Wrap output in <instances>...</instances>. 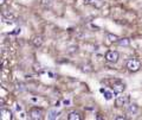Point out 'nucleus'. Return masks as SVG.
Returning <instances> with one entry per match:
<instances>
[{
	"label": "nucleus",
	"instance_id": "f8f14e48",
	"mask_svg": "<svg viewBox=\"0 0 142 120\" xmlns=\"http://www.w3.org/2000/svg\"><path fill=\"white\" fill-rule=\"evenodd\" d=\"M108 38H109V41H110V42H118V39H120L116 35H111V33H109V35H108Z\"/></svg>",
	"mask_w": 142,
	"mask_h": 120
},
{
	"label": "nucleus",
	"instance_id": "9d476101",
	"mask_svg": "<svg viewBox=\"0 0 142 120\" xmlns=\"http://www.w3.org/2000/svg\"><path fill=\"white\" fill-rule=\"evenodd\" d=\"M58 115H59V112H57L55 109H52V111H49V113H47V118L49 119H57L58 118Z\"/></svg>",
	"mask_w": 142,
	"mask_h": 120
},
{
	"label": "nucleus",
	"instance_id": "7ed1b4c3",
	"mask_svg": "<svg viewBox=\"0 0 142 120\" xmlns=\"http://www.w3.org/2000/svg\"><path fill=\"white\" fill-rule=\"evenodd\" d=\"M31 118L32 119H34V120H37V119H42L43 118V111L40 109V108H32L31 109Z\"/></svg>",
	"mask_w": 142,
	"mask_h": 120
},
{
	"label": "nucleus",
	"instance_id": "f03ea898",
	"mask_svg": "<svg viewBox=\"0 0 142 120\" xmlns=\"http://www.w3.org/2000/svg\"><path fill=\"white\" fill-rule=\"evenodd\" d=\"M118 57H120L118 52L117 51H114V50H110V51H108L105 54V60L108 61L109 63H116L118 61Z\"/></svg>",
	"mask_w": 142,
	"mask_h": 120
},
{
	"label": "nucleus",
	"instance_id": "f3484780",
	"mask_svg": "<svg viewBox=\"0 0 142 120\" xmlns=\"http://www.w3.org/2000/svg\"><path fill=\"white\" fill-rule=\"evenodd\" d=\"M32 101L33 102H37V98H32Z\"/></svg>",
	"mask_w": 142,
	"mask_h": 120
},
{
	"label": "nucleus",
	"instance_id": "ddd939ff",
	"mask_svg": "<svg viewBox=\"0 0 142 120\" xmlns=\"http://www.w3.org/2000/svg\"><path fill=\"white\" fill-rule=\"evenodd\" d=\"M103 94H104V98H105L107 100H110V99L113 98V93H110V92H107V90H105Z\"/></svg>",
	"mask_w": 142,
	"mask_h": 120
},
{
	"label": "nucleus",
	"instance_id": "6ab92c4d",
	"mask_svg": "<svg viewBox=\"0 0 142 120\" xmlns=\"http://www.w3.org/2000/svg\"><path fill=\"white\" fill-rule=\"evenodd\" d=\"M5 4V0H0V5H4Z\"/></svg>",
	"mask_w": 142,
	"mask_h": 120
},
{
	"label": "nucleus",
	"instance_id": "6e6552de",
	"mask_svg": "<svg viewBox=\"0 0 142 120\" xmlns=\"http://www.w3.org/2000/svg\"><path fill=\"white\" fill-rule=\"evenodd\" d=\"M68 119L69 120H79L81 119V114L78 112H70L69 115H68Z\"/></svg>",
	"mask_w": 142,
	"mask_h": 120
},
{
	"label": "nucleus",
	"instance_id": "2eb2a0df",
	"mask_svg": "<svg viewBox=\"0 0 142 120\" xmlns=\"http://www.w3.org/2000/svg\"><path fill=\"white\" fill-rule=\"evenodd\" d=\"M20 32V29H15V31H13L12 33H19Z\"/></svg>",
	"mask_w": 142,
	"mask_h": 120
},
{
	"label": "nucleus",
	"instance_id": "39448f33",
	"mask_svg": "<svg viewBox=\"0 0 142 120\" xmlns=\"http://www.w3.org/2000/svg\"><path fill=\"white\" fill-rule=\"evenodd\" d=\"M43 38L40 37V36H34L33 38H32V44L34 45L36 48H40L43 45Z\"/></svg>",
	"mask_w": 142,
	"mask_h": 120
},
{
	"label": "nucleus",
	"instance_id": "20e7f679",
	"mask_svg": "<svg viewBox=\"0 0 142 120\" xmlns=\"http://www.w3.org/2000/svg\"><path fill=\"white\" fill-rule=\"evenodd\" d=\"M0 114H1V119L2 120H7V119H12V113L8 111V109H6V108H1L0 109Z\"/></svg>",
	"mask_w": 142,
	"mask_h": 120
},
{
	"label": "nucleus",
	"instance_id": "aec40b11",
	"mask_svg": "<svg viewBox=\"0 0 142 120\" xmlns=\"http://www.w3.org/2000/svg\"><path fill=\"white\" fill-rule=\"evenodd\" d=\"M49 76H50V77H53V74H52V73H50V71H49Z\"/></svg>",
	"mask_w": 142,
	"mask_h": 120
},
{
	"label": "nucleus",
	"instance_id": "4468645a",
	"mask_svg": "<svg viewBox=\"0 0 142 120\" xmlns=\"http://www.w3.org/2000/svg\"><path fill=\"white\" fill-rule=\"evenodd\" d=\"M63 104H64V105H70V100H64Z\"/></svg>",
	"mask_w": 142,
	"mask_h": 120
},
{
	"label": "nucleus",
	"instance_id": "423d86ee",
	"mask_svg": "<svg viewBox=\"0 0 142 120\" xmlns=\"http://www.w3.org/2000/svg\"><path fill=\"white\" fill-rule=\"evenodd\" d=\"M124 85L123 83H117V85H114L113 86V90H114V94H120L124 90Z\"/></svg>",
	"mask_w": 142,
	"mask_h": 120
},
{
	"label": "nucleus",
	"instance_id": "a211bd4d",
	"mask_svg": "<svg viewBox=\"0 0 142 120\" xmlns=\"http://www.w3.org/2000/svg\"><path fill=\"white\" fill-rule=\"evenodd\" d=\"M17 111H21V107L20 106H17Z\"/></svg>",
	"mask_w": 142,
	"mask_h": 120
},
{
	"label": "nucleus",
	"instance_id": "1a4fd4ad",
	"mask_svg": "<svg viewBox=\"0 0 142 120\" xmlns=\"http://www.w3.org/2000/svg\"><path fill=\"white\" fill-rule=\"evenodd\" d=\"M137 111H139V107L135 105V104H130V105L128 106V112H129V113H131V114H136Z\"/></svg>",
	"mask_w": 142,
	"mask_h": 120
},
{
	"label": "nucleus",
	"instance_id": "f257e3e1",
	"mask_svg": "<svg viewBox=\"0 0 142 120\" xmlns=\"http://www.w3.org/2000/svg\"><path fill=\"white\" fill-rule=\"evenodd\" d=\"M127 68L129 71L135 73V71H137L141 68V63H140V61L136 60V58H131V60H129L127 62Z\"/></svg>",
	"mask_w": 142,
	"mask_h": 120
},
{
	"label": "nucleus",
	"instance_id": "0eeeda50",
	"mask_svg": "<svg viewBox=\"0 0 142 120\" xmlns=\"http://www.w3.org/2000/svg\"><path fill=\"white\" fill-rule=\"evenodd\" d=\"M126 101H127L126 96H118L116 99V101H115V105H116V107H122V106L126 104Z\"/></svg>",
	"mask_w": 142,
	"mask_h": 120
},
{
	"label": "nucleus",
	"instance_id": "9b49d317",
	"mask_svg": "<svg viewBox=\"0 0 142 120\" xmlns=\"http://www.w3.org/2000/svg\"><path fill=\"white\" fill-rule=\"evenodd\" d=\"M117 43L121 45V46H128V45H130V39H128V38H122V39H118Z\"/></svg>",
	"mask_w": 142,
	"mask_h": 120
},
{
	"label": "nucleus",
	"instance_id": "dca6fc26",
	"mask_svg": "<svg viewBox=\"0 0 142 120\" xmlns=\"http://www.w3.org/2000/svg\"><path fill=\"white\" fill-rule=\"evenodd\" d=\"M116 119H126V117H116Z\"/></svg>",
	"mask_w": 142,
	"mask_h": 120
}]
</instances>
